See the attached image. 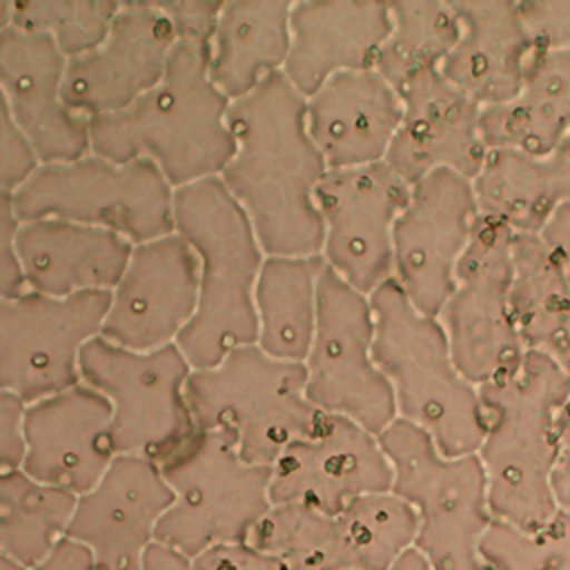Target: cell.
I'll list each match as a JSON object with an SVG mask.
<instances>
[{
    "label": "cell",
    "mask_w": 570,
    "mask_h": 570,
    "mask_svg": "<svg viewBox=\"0 0 570 570\" xmlns=\"http://www.w3.org/2000/svg\"><path fill=\"white\" fill-rule=\"evenodd\" d=\"M305 383L303 363L272 358L252 343L232 350L214 367L191 370L185 394L196 430L220 432L234 441L243 461L272 468L323 416L309 403Z\"/></svg>",
    "instance_id": "cell-6"
},
{
    "label": "cell",
    "mask_w": 570,
    "mask_h": 570,
    "mask_svg": "<svg viewBox=\"0 0 570 570\" xmlns=\"http://www.w3.org/2000/svg\"><path fill=\"white\" fill-rule=\"evenodd\" d=\"M22 414L24 403L0 390V470H13L22 463Z\"/></svg>",
    "instance_id": "cell-43"
},
{
    "label": "cell",
    "mask_w": 570,
    "mask_h": 570,
    "mask_svg": "<svg viewBox=\"0 0 570 570\" xmlns=\"http://www.w3.org/2000/svg\"><path fill=\"white\" fill-rule=\"evenodd\" d=\"M321 256H265L254 289L256 345L272 358L303 363L316 327Z\"/></svg>",
    "instance_id": "cell-30"
},
{
    "label": "cell",
    "mask_w": 570,
    "mask_h": 570,
    "mask_svg": "<svg viewBox=\"0 0 570 570\" xmlns=\"http://www.w3.org/2000/svg\"><path fill=\"white\" fill-rule=\"evenodd\" d=\"M379 443L392 468V492L416 514L414 548L432 570H485L479 546L492 523L476 454L443 456L432 439L396 419Z\"/></svg>",
    "instance_id": "cell-8"
},
{
    "label": "cell",
    "mask_w": 570,
    "mask_h": 570,
    "mask_svg": "<svg viewBox=\"0 0 570 570\" xmlns=\"http://www.w3.org/2000/svg\"><path fill=\"white\" fill-rule=\"evenodd\" d=\"M212 42L176 38L156 87L127 109L89 120L91 154L151 160L174 189L220 176L234 156L229 100L209 78Z\"/></svg>",
    "instance_id": "cell-2"
},
{
    "label": "cell",
    "mask_w": 570,
    "mask_h": 570,
    "mask_svg": "<svg viewBox=\"0 0 570 570\" xmlns=\"http://www.w3.org/2000/svg\"><path fill=\"white\" fill-rule=\"evenodd\" d=\"M490 151L546 156L570 138V53L534 51L508 102L481 109Z\"/></svg>",
    "instance_id": "cell-27"
},
{
    "label": "cell",
    "mask_w": 570,
    "mask_h": 570,
    "mask_svg": "<svg viewBox=\"0 0 570 570\" xmlns=\"http://www.w3.org/2000/svg\"><path fill=\"white\" fill-rule=\"evenodd\" d=\"M537 236L546 245L559 274L570 285V205L559 207Z\"/></svg>",
    "instance_id": "cell-45"
},
{
    "label": "cell",
    "mask_w": 570,
    "mask_h": 570,
    "mask_svg": "<svg viewBox=\"0 0 570 570\" xmlns=\"http://www.w3.org/2000/svg\"><path fill=\"white\" fill-rule=\"evenodd\" d=\"M174 47V24L156 2H120L107 38L67 60V107L87 120L127 109L158 85Z\"/></svg>",
    "instance_id": "cell-16"
},
{
    "label": "cell",
    "mask_w": 570,
    "mask_h": 570,
    "mask_svg": "<svg viewBox=\"0 0 570 570\" xmlns=\"http://www.w3.org/2000/svg\"><path fill=\"white\" fill-rule=\"evenodd\" d=\"M534 51L570 53V0L517 2Z\"/></svg>",
    "instance_id": "cell-39"
},
{
    "label": "cell",
    "mask_w": 570,
    "mask_h": 570,
    "mask_svg": "<svg viewBox=\"0 0 570 570\" xmlns=\"http://www.w3.org/2000/svg\"><path fill=\"white\" fill-rule=\"evenodd\" d=\"M399 96L403 114L385 163L407 185L439 169L474 180L490 154L481 136V107L443 73L421 78Z\"/></svg>",
    "instance_id": "cell-22"
},
{
    "label": "cell",
    "mask_w": 570,
    "mask_h": 570,
    "mask_svg": "<svg viewBox=\"0 0 570 570\" xmlns=\"http://www.w3.org/2000/svg\"><path fill=\"white\" fill-rule=\"evenodd\" d=\"M303 365L305 394L323 414L350 419L376 436L396 421L392 387L374 361L370 296L347 285L325 261L318 274L314 338Z\"/></svg>",
    "instance_id": "cell-12"
},
{
    "label": "cell",
    "mask_w": 570,
    "mask_h": 570,
    "mask_svg": "<svg viewBox=\"0 0 570 570\" xmlns=\"http://www.w3.org/2000/svg\"><path fill=\"white\" fill-rule=\"evenodd\" d=\"M165 16L171 20L176 38H196L212 42L218 16L225 2L214 0H171L156 2Z\"/></svg>",
    "instance_id": "cell-41"
},
{
    "label": "cell",
    "mask_w": 570,
    "mask_h": 570,
    "mask_svg": "<svg viewBox=\"0 0 570 570\" xmlns=\"http://www.w3.org/2000/svg\"><path fill=\"white\" fill-rule=\"evenodd\" d=\"M289 13L285 0H232L223 4L209 49V78L229 100L258 89L283 71L289 56Z\"/></svg>",
    "instance_id": "cell-28"
},
{
    "label": "cell",
    "mask_w": 570,
    "mask_h": 570,
    "mask_svg": "<svg viewBox=\"0 0 570 570\" xmlns=\"http://www.w3.org/2000/svg\"><path fill=\"white\" fill-rule=\"evenodd\" d=\"M198 305V258L180 234L134 245L111 289L100 336L149 352L178 341Z\"/></svg>",
    "instance_id": "cell-17"
},
{
    "label": "cell",
    "mask_w": 570,
    "mask_h": 570,
    "mask_svg": "<svg viewBox=\"0 0 570 570\" xmlns=\"http://www.w3.org/2000/svg\"><path fill=\"white\" fill-rule=\"evenodd\" d=\"M392 488V468L379 436L336 414L294 441L272 465V505L298 503L336 517L352 501Z\"/></svg>",
    "instance_id": "cell-18"
},
{
    "label": "cell",
    "mask_w": 570,
    "mask_h": 570,
    "mask_svg": "<svg viewBox=\"0 0 570 570\" xmlns=\"http://www.w3.org/2000/svg\"><path fill=\"white\" fill-rule=\"evenodd\" d=\"M390 29V2H292V42L283 76L309 98L336 73L374 69Z\"/></svg>",
    "instance_id": "cell-23"
},
{
    "label": "cell",
    "mask_w": 570,
    "mask_h": 570,
    "mask_svg": "<svg viewBox=\"0 0 570 570\" xmlns=\"http://www.w3.org/2000/svg\"><path fill=\"white\" fill-rule=\"evenodd\" d=\"M249 543L276 557L285 570H354L338 517L298 503L272 505Z\"/></svg>",
    "instance_id": "cell-34"
},
{
    "label": "cell",
    "mask_w": 570,
    "mask_h": 570,
    "mask_svg": "<svg viewBox=\"0 0 570 570\" xmlns=\"http://www.w3.org/2000/svg\"><path fill=\"white\" fill-rule=\"evenodd\" d=\"M552 497H554L557 510L570 517V396L559 419L557 459L552 470Z\"/></svg>",
    "instance_id": "cell-44"
},
{
    "label": "cell",
    "mask_w": 570,
    "mask_h": 570,
    "mask_svg": "<svg viewBox=\"0 0 570 570\" xmlns=\"http://www.w3.org/2000/svg\"><path fill=\"white\" fill-rule=\"evenodd\" d=\"M67 58L45 33L0 31V89L40 165L91 154L89 120L62 98Z\"/></svg>",
    "instance_id": "cell-21"
},
{
    "label": "cell",
    "mask_w": 570,
    "mask_h": 570,
    "mask_svg": "<svg viewBox=\"0 0 570 570\" xmlns=\"http://www.w3.org/2000/svg\"><path fill=\"white\" fill-rule=\"evenodd\" d=\"M171 501L156 461L118 454L102 479L76 499L65 537L91 552L96 570H140Z\"/></svg>",
    "instance_id": "cell-20"
},
{
    "label": "cell",
    "mask_w": 570,
    "mask_h": 570,
    "mask_svg": "<svg viewBox=\"0 0 570 570\" xmlns=\"http://www.w3.org/2000/svg\"><path fill=\"white\" fill-rule=\"evenodd\" d=\"M472 185L481 216L514 234H539L559 207L570 205V138L546 156L490 151Z\"/></svg>",
    "instance_id": "cell-29"
},
{
    "label": "cell",
    "mask_w": 570,
    "mask_h": 570,
    "mask_svg": "<svg viewBox=\"0 0 570 570\" xmlns=\"http://www.w3.org/2000/svg\"><path fill=\"white\" fill-rule=\"evenodd\" d=\"M20 470L36 483L87 494L118 456L111 405L94 387L78 383L24 405Z\"/></svg>",
    "instance_id": "cell-19"
},
{
    "label": "cell",
    "mask_w": 570,
    "mask_h": 570,
    "mask_svg": "<svg viewBox=\"0 0 570 570\" xmlns=\"http://www.w3.org/2000/svg\"><path fill=\"white\" fill-rule=\"evenodd\" d=\"M452 7L459 36L441 69L443 78L481 109L508 102L534 53L517 2L459 0Z\"/></svg>",
    "instance_id": "cell-25"
},
{
    "label": "cell",
    "mask_w": 570,
    "mask_h": 570,
    "mask_svg": "<svg viewBox=\"0 0 570 570\" xmlns=\"http://www.w3.org/2000/svg\"><path fill=\"white\" fill-rule=\"evenodd\" d=\"M407 196L410 185L385 160L327 169L316 189L321 258L365 296L392 278L394 225Z\"/></svg>",
    "instance_id": "cell-15"
},
{
    "label": "cell",
    "mask_w": 570,
    "mask_h": 570,
    "mask_svg": "<svg viewBox=\"0 0 570 570\" xmlns=\"http://www.w3.org/2000/svg\"><path fill=\"white\" fill-rule=\"evenodd\" d=\"M191 365L176 343L136 352L91 338L80 352V381L111 405V428L118 454L160 461L194 432L187 405Z\"/></svg>",
    "instance_id": "cell-11"
},
{
    "label": "cell",
    "mask_w": 570,
    "mask_h": 570,
    "mask_svg": "<svg viewBox=\"0 0 570 570\" xmlns=\"http://www.w3.org/2000/svg\"><path fill=\"white\" fill-rule=\"evenodd\" d=\"M485 432L476 452L492 517L517 528H539L559 510L552 470L570 376L550 358L528 352L512 374L479 387Z\"/></svg>",
    "instance_id": "cell-4"
},
{
    "label": "cell",
    "mask_w": 570,
    "mask_h": 570,
    "mask_svg": "<svg viewBox=\"0 0 570 570\" xmlns=\"http://www.w3.org/2000/svg\"><path fill=\"white\" fill-rule=\"evenodd\" d=\"M174 232L198 258V305L176 345L191 370L218 365L258 338L254 289L265 252L220 176L174 189Z\"/></svg>",
    "instance_id": "cell-3"
},
{
    "label": "cell",
    "mask_w": 570,
    "mask_h": 570,
    "mask_svg": "<svg viewBox=\"0 0 570 570\" xmlns=\"http://www.w3.org/2000/svg\"><path fill=\"white\" fill-rule=\"evenodd\" d=\"M512 243L508 225L481 216L436 316L456 367L476 387L512 374L528 354L512 303Z\"/></svg>",
    "instance_id": "cell-10"
},
{
    "label": "cell",
    "mask_w": 570,
    "mask_h": 570,
    "mask_svg": "<svg viewBox=\"0 0 570 570\" xmlns=\"http://www.w3.org/2000/svg\"><path fill=\"white\" fill-rule=\"evenodd\" d=\"M479 218L472 178L439 169L410 185L394 225L392 278L419 312L439 316Z\"/></svg>",
    "instance_id": "cell-14"
},
{
    "label": "cell",
    "mask_w": 570,
    "mask_h": 570,
    "mask_svg": "<svg viewBox=\"0 0 570 570\" xmlns=\"http://www.w3.org/2000/svg\"><path fill=\"white\" fill-rule=\"evenodd\" d=\"M390 570H432L416 548H410Z\"/></svg>",
    "instance_id": "cell-48"
},
{
    "label": "cell",
    "mask_w": 570,
    "mask_h": 570,
    "mask_svg": "<svg viewBox=\"0 0 570 570\" xmlns=\"http://www.w3.org/2000/svg\"><path fill=\"white\" fill-rule=\"evenodd\" d=\"M485 570H570V517L525 530L492 519L479 546Z\"/></svg>",
    "instance_id": "cell-37"
},
{
    "label": "cell",
    "mask_w": 570,
    "mask_h": 570,
    "mask_svg": "<svg viewBox=\"0 0 570 570\" xmlns=\"http://www.w3.org/2000/svg\"><path fill=\"white\" fill-rule=\"evenodd\" d=\"M31 570H96V563L82 543L62 537L53 550Z\"/></svg>",
    "instance_id": "cell-46"
},
{
    "label": "cell",
    "mask_w": 570,
    "mask_h": 570,
    "mask_svg": "<svg viewBox=\"0 0 570 570\" xmlns=\"http://www.w3.org/2000/svg\"><path fill=\"white\" fill-rule=\"evenodd\" d=\"M158 468L174 501L154 539L189 559L214 546L247 543L272 510V468L243 461L220 432L196 430Z\"/></svg>",
    "instance_id": "cell-7"
},
{
    "label": "cell",
    "mask_w": 570,
    "mask_h": 570,
    "mask_svg": "<svg viewBox=\"0 0 570 570\" xmlns=\"http://www.w3.org/2000/svg\"><path fill=\"white\" fill-rule=\"evenodd\" d=\"M134 245L122 236L58 218L20 223L16 256L24 287L53 298L111 292Z\"/></svg>",
    "instance_id": "cell-26"
},
{
    "label": "cell",
    "mask_w": 570,
    "mask_h": 570,
    "mask_svg": "<svg viewBox=\"0 0 570 570\" xmlns=\"http://www.w3.org/2000/svg\"><path fill=\"white\" fill-rule=\"evenodd\" d=\"M370 305L374 361L396 419L428 434L443 456L476 454L485 432L481 394L456 367L439 318L419 312L394 278L370 294Z\"/></svg>",
    "instance_id": "cell-5"
},
{
    "label": "cell",
    "mask_w": 570,
    "mask_h": 570,
    "mask_svg": "<svg viewBox=\"0 0 570 570\" xmlns=\"http://www.w3.org/2000/svg\"><path fill=\"white\" fill-rule=\"evenodd\" d=\"M392 29L379 53L376 71L401 94L412 82L441 73L459 36L452 2H390Z\"/></svg>",
    "instance_id": "cell-32"
},
{
    "label": "cell",
    "mask_w": 570,
    "mask_h": 570,
    "mask_svg": "<svg viewBox=\"0 0 570 570\" xmlns=\"http://www.w3.org/2000/svg\"><path fill=\"white\" fill-rule=\"evenodd\" d=\"M11 24V2L0 0V31Z\"/></svg>",
    "instance_id": "cell-49"
},
{
    "label": "cell",
    "mask_w": 570,
    "mask_h": 570,
    "mask_svg": "<svg viewBox=\"0 0 570 570\" xmlns=\"http://www.w3.org/2000/svg\"><path fill=\"white\" fill-rule=\"evenodd\" d=\"M401 114V96L376 69L336 73L305 98L307 134L327 169L383 163Z\"/></svg>",
    "instance_id": "cell-24"
},
{
    "label": "cell",
    "mask_w": 570,
    "mask_h": 570,
    "mask_svg": "<svg viewBox=\"0 0 570 570\" xmlns=\"http://www.w3.org/2000/svg\"><path fill=\"white\" fill-rule=\"evenodd\" d=\"M140 570H191V559L176 552L174 548H167V546L154 541L145 550Z\"/></svg>",
    "instance_id": "cell-47"
},
{
    "label": "cell",
    "mask_w": 570,
    "mask_h": 570,
    "mask_svg": "<svg viewBox=\"0 0 570 570\" xmlns=\"http://www.w3.org/2000/svg\"><path fill=\"white\" fill-rule=\"evenodd\" d=\"M120 9L114 0H27L11 2V24L49 36L71 60L96 49Z\"/></svg>",
    "instance_id": "cell-36"
},
{
    "label": "cell",
    "mask_w": 570,
    "mask_h": 570,
    "mask_svg": "<svg viewBox=\"0 0 570 570\" xmlns=\"http://www.w3.org/2000/svg\"><path fill=\"white\" fill-rule=\"evenodd\" d=\"M0 570H27V568H22L20 563H16V561H11V559L0 554Z\"/></svg>",
    "instance_id": "cell-50"
},
{
    "label": "cell",
    "mask_w": 570,
    "mask_h": 570,
    "mask_svg": "<svg viewBox=\"0 0 570 570\" xmlns=\"http://www.w3.org/2000/svg\"><path fill=\"white\" fill-rule=\"evenodd\" d=\"M76 497L0 470V554L31 570L65 537Z\"/></svg>",
    "instance_id": "cell-33"
},
{
    "label": "cell",
    "mask_w": 570,
    "mask_h": 570,
    "mask_svg": "<svg viewBox=\"0 0 570 570\" xmlns=\"http://www.w3.org/2000/svg\"><path fill=\"white\" fill-rule=\"evenodd\" d=\"M111 292L0 298V390L24 405L80 381V352L100 336Z\"/></svg>",
    "instance_id": "cell-13"
},
{
    "label": "cell",
    "mask_w": 570,
    "mask_h": 570,
    "mask_svg": "<svg viewBox=\"0 0 570 570\" xmlns=\"http://www.w3.org/2000/svg\"><path fill=\"white\" fill-rule=\"evenodd\" d=\"M354 570H390L416 541V514L392 490L352 501L336 514Z\"/></svg>",
    "instance_id": "cell-35"
},
{
    "label": "cell",
    "mask_w": 570,
    "mask_h": 570,
    "mask_svg": "<svg viewBox=\"0 0 570 570\" xmlns=\"http://www.w3.org/2000/svg\"><path fill=\"white\" fill-rule=\"evenodd\" d=\"M191 570H285L281 561L256 546L223 543L203 550L191 559Z\"/></svg>",
    "instance_id": "cell-42"
},
{
    "label": "cell",
    "mask_w": 570,
    "mask_h": 570,
    "mask_svg": "<svg viewBox=\"0 0 570 570\" xmlns=\"http://www.w3.org/2000/svg\"><path fill=\"white\" fill-rule=\"evenodd\" d=\"M18 229L20 218L16 214L13 194L0 189V298H11L27 289L16 256Z\"/></svg>",
    "instance_id": "cell-40"
},
{
    "label": "cell",
    "mask_w": 570,
    "mask_h": 570,
    "mask_svg": "<svg viewBox=\"0 0 570 570\" xmlns=\"http://www.w3.org/2000/svg\"><path fill=\"white\" fill-rule=\"evenodd\" d=\"M20 223L58 218L114 232L140 245L174 234V187L147 158L114 163L87 154L40 165L13 191Z\"/></svg>",
    "instance_id": "cell-9"
},
{
    "label": "cell",
    "mask_w": 570,
    "mask_h": 570,
    "mask_svg": "<svg viewBox=\"0 0 570 570\" xmlns=\"http://www.w3.org/2000/svg\"><path fill=\"white\" fill-rule=\"evenodd\" d=\"M38 167L40 160L18 127L0 89V189L11 194L18 191Z\"/></svg>",
    "instance_id": "cell-38"
},
{
    "label": "cell",
    "mask_w": 570,
    "mask_h": 570,
    "mask_svg": "<svg viewBox=\"0 0 570 570\" xmlns=\"http://www.w3.org/2000/svg\"><path fill=\"white\" fill-rule=\"evenodd\" d=\"M234 156L220 180L247 214L265 256H321L316 189L327 165L307 134L305 98L283 71L229 102Z\"/></svg>",
    "instance_id": "cell-1"
},
{
    "label": "cell",
    "mask_w": 570,
    "mask_h": 570,
    "mask_svg": "<svg viewBox=\"0 0 570 570\" xmlns=\"http://www.w3.org/2000/svg\"><path fill=\"white\" fill-rule=\"evenodd\" d=\"M512 303L528 352L570 376V285L537 234H514Z\"/></svg>",
    "instance_id": "cell-31"
}]
</instances>
